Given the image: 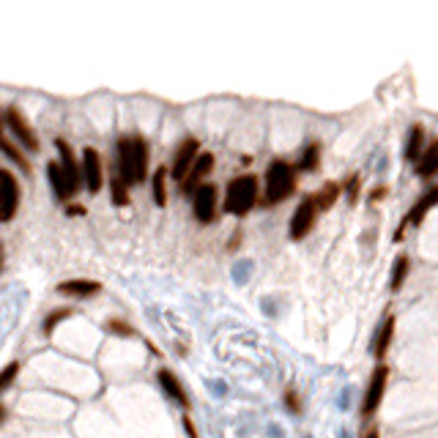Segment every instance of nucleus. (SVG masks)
Instances as JSON below:
<instances>
[{"mask_svg": "<svg viewBox=\"0 0 438 438\" xmlns=\"http://www.w3.org/2000/svg\"><path fill=\"white\" fill-rule=\"evenodd\" d=\"M115 173L129 184H143L151 176V148L143 135H121L115 143Z\"/></svg>", "mask_w": 438, "mask_h": 438, "instance_id": "f257e3e1", "label": "nucleus"}, {"mask_svg": "<svg viewBox=\"0 0 438 438\" xmlns=\"http://www.w3.org/2000/svg\"><path fill=\"white\" fill-rule=\"evenodd\" d=\"M299 184V170L288 159H271L266 173H263V192H260V206L263 209H277L282 206Z\"/></svg>", "mask_w": 438, "mask_h": 438, "instance_id": "f03ea898", "label": "nucleus"}, {"mask_svg": "<svg viewBox=\"0 0 438 438\" xmlns=\"http://www.w3.org/2000/svg\"><path fill=\"white\" fill-rule=\"evenodd\" d=\"M260 181L252 173L233 176L224 184V198H222V211L235 219H244L255 206H260Z\"/></svg>", "mask_w": 438, "mask_h": 438, "instance_id": "7ed1b4c3", "label": "nucleus"}, {"mask_svg": "<svg viewBox=\"0 0 438 438\" xmlns=\"http://www.w3.org/2000/svg\"><path fill=\"white\" fill-rule=\"evenodd\" d=\"M318 217H321V209H318V203H315V195H304V198L296 203L293 214H290L288 238H290V241H304V238L315 230Z\"/></svg>", "mask_w": 438, "mask_h": 438, "instance_id": "20e7f679", "label": "nucleus"}, {"mask_svg": "<svg viewBox=\"0 0 438 438\" xmlns=\"http://www.w3.org/2000/svg\"><path fill=\"white\" fill-rule=\"evenodd\" d=\"M387 387H389V367L387 365H376L370 381H367V389L362 395V417L365 419H373L378 417L381 406H384V397H387Z\"/></svg>", "mask_w": 438, "mask_h": 438, "instance_id": "39448f33", "label": "nucleus"}, {"mask_svg": "<svg viewBox=\"0 0 438 438\" xmlns=\"http://www.w3.org/2000/svg\"><path fill=\"white\" fill-rule=\"evenodd\" d=\"M436 206H438V184H430V187H428V189H425V192L414 200V206L408 209V214L403 217V222L397 224V230H395V241L400 244V241H403V235H406V230L419 227Z\"/></svg>", "mask_w": 438, "mask_h": 438, "instance_id": "423d86ee", "label": "nucleus"}, {"mask_svg": "<svg viewBox=\"0 0 438 438\" xmlns=\"http://www.w3.org/2000/svg\"><path fill=\"white\" fill-rule=\"evenodd\" d=\"M222 211V198L219 187L214 181H206L195 195H192V214L200 224H214Z\"/></svg>", "mask_w": 438, "mask_h": 438, "instance_id": "0eeeda50", "label": "nucleus"}, {"mask_svg": "<svg viewBox=\"0 0 438 438\" xmlns=\"http://www.w3.org/2000/svg\"><path fill=\"white\" fill-rule=\"evenodd\" d=\"M200 154H203V146H200L198 137H184L178 143V148L173 154V162H170V178L178 181V187L184 184V178L189 176V170H192V165L198 162Z\"/></svg>", "mask_w": 438, "mask_h": 438, "instance_id": "6e6552de", "label": "nucleus"}, {"mask_svg": "<svg viewBox=\"0 0 438 438\" xmlns=\"http://www.w3.org/2000/svg\"><path fill=\"white\" fill-rule=\"evenodd\" d=\"M19 211V181L8 168H0V224H8Z\"/></svg>", "mask_w": 438, "mask_h": 438, "instance_id": "1a4fd4ad", "label": "nucleus"}, {"mask_svg": "<svg viewBox=\"0 0 438 438\" xmlns=\"http://www.w3.org/2000/svg\"><path fill=\"white\" fill-rule=\"evenodd\" d=\"M5 126L14 132L16 143H19L25 151H38V135L33 132L30 121L22 115L19 107H8V110H5Z\"/></svg>", "mask_w": 438, "mask_h": 438, "instance_id": "9d476101", "label": "nucleus"}, {"mask_svg": "<svg viewBox=\"0 0 438 438\" xmlns=\"http://www.w3.org/2000/svg\"><path fill=\"white\" fill-rule=\"evenodd\" d=\"M80 165H82V184L88 187V192L96 195V192L104 187V162H102V154H99L96 148L85 146Z\"/></svg>", "mask_w": 438, "mask_h": 438, "instance_id": "9b49d317", "label": "nucleus"}, {"mask_svg": "<svg viewBox=\"0 0 438 438\" xmlns=\"http://www.w3.org/2000/svg\"><path fill=\"white\" fill-rule=\"evenodd\" d=\"M214 165H217V157L211 154V151H203L200 157H198V162L192 165V170H189V176L184 178V184H181V192L184 195H195L206 181H209V176L214 173Z\"/></svg>", "mask_w": 438, "mask_h": 438, "instance_id": "f8f14e48", "label": "nucleus"}, {"mask_svg": "<svg viewBox=\"0 0 438 438\" xmlns=\"http://www.w3.org/2000/svg\"><path fill=\"white\" fill-rule=\"evenodd\" d=\"M55 148H58V162H60V168H63L66 178H69V187H71V192L77 195V192H80V187H85V184H82V165H80V159L74 157L71 146H69L63 137H58V140H55Z\"/></svg>", "mask_w": 438, "mask_h": 438, "instance_id": "ddd939ff", "label": "nucleus"}, {"mask_svg": "<svg viewBox=\"0 0 438 438\" xmlns=\"http://www.w3.org/2000/svg\"><path fill=\"white\" fill-rule=\"evenodd\" d=\"M395 334H397V318H395V315H387L384 323H381L378 332H376V340H373V359H376L378 365H384V359H387L392 343H395Z\"/></svg>", "mask_w": 438, "mask_h": 438, "instance_id": "4468645a", "label": "nucleus"}, {"mask_svg": "<svg viewBox=\"0 0 438 438\" xmlns=\"http://www.w3.org/2000/svg\"><path fill=\"white\" fill-rule=\"evenodd\" d=\"M157 381H159V389L173 400V403H178L181 408H189V395H187V389H184V384L178 381V376L173 373V370H168V367H162L159 373H157Z\"/></svg>", "mask_w": 438, "mask_h": 438, "instance_id": "2eb2a0df", "label": "nucleus"}, {"mask_svg": "<svg viewBox=\"0 0 438 438\" xmlns=\"http://www.w3.org/2000/svg\"><path fill=\"white\" fill-rule=\"evenodd\" d=\"M47 178H49V187H52L55 198L69 206V200L74 198V192H71V187H69V178H66L60 162H49V165H47Z\"/></svg>", "mask_w": 438, "mask_h": 438, "instance_id": "dca6fc26", "label": "nucleus"}, {"mask_svg": "<svg viewBox=\"0 0 438 438\" xmlns=\"http://www.w3.org/2000/svg\"><path fill=\"white\" fill-rule=\"evenodd\" d=\"M99 290H102V282L96 279H66L58 285V293L71 299H88V296H96Z\"/></svg>", "mask_w": 438, "mask_h": 438, "instance_id": "f3484780", "label": "nucleus"}, {"mask_svg": "<svg viewBox=\"0 0 438 438\" xmlns=\"http://www.w3.org/2000/svg\"><path fill=\"white\" fill-rule=\"evenodd\" d=\"M414 173H417L419 178H425V181H430V178L438 176V137L428 143V148L422 151L419 162L414 165Z\"/></svg>", "mask_w": 438, "mask_h": 438, "instance_id": "a211bd4d", "label": "nucleus"}, {"mask_svg": "<svg viewBox=\"0 0 438 438\" xmlns=\"http://www.w3.org/2000/svg\"><path fill=\"white\" fill-rule=\"evenodd\" d=\"M425 148H428V143H425V126H422V124H414V126L408 129V137H406V148H403V157H406V162L417 165Z\"/></svg>", "mask_w": 438, "mask_h": 438, "instance_id": "6ab92c4d", "label": "nucleus"}, {"mask_svg": "<svg viewBox=\"0 0 438 438\" xmlns=\"http://www.w3.org/2000/svg\"><path fill=\"white\" fill-rule=\"evenodd\" d=\"M408 274H411V257L406 252H400L392 263V271H389V290L400 293V288L408 282Z\"/></svg>", "mask_w": 438, "mask_h": 438, "instance_id": "aec40b11", "label": "nucleus"}, {"mask_svg": "<svg viewBox=\"0 0 438 438\" xmlns=\"http://www.w3.org/2000/svg\"><path fill=\"white\" fill-rule=\"evenodd\" d=\"M168 178H170V168H157L151 173V195H154V203L162 209L168 206Z\"/></svg>", "mask_w": 438, "mask_h": 438, "instance_id": "412c9836", "label": "nucleus"}, {"mask_svg": "<svg viewBox=\"0 0 438 438\" xmlns=\"http://www.w3.org/2000/svg\"><path fill=\"white\" fill-rule=\"evenodd\" d=\"M315 195V203H318V209H321V214L323 211H329V209H334V203L340 200V195H343V187L337 184V181H326L318 192H312Z\"/></svg>", "mask_w": 438, "mask_h": 438, "instance_id": "4be33fe9", "label": "nucleus"}, {"mask_svg": "<svg viewBox=\"0 0 438 438\" xmlns=\"http://www.w3.org/2000/svg\"><path fill=\"white\" fill-rule=\"evenodd\" d=\"M318 168H321V143L315 140V143L304 146L301 159L296 162V170H299V173H315Z\"/></svg>", "mask_w": 438, "mask_h": 438, "instance_id": "5701e85b", "label": "nucleus"}, {"mask_svg": "<svg viewBox=\"0 0 438 438\" xmlns=\"http://www.w3.org/2000/svg\"><path fill=\"white\" fill-rule=\"evenodd\" d=\"M129 184L118 176V173H113L110 176V195H113V203L115 206H129Z\"/></svg>", "mask_w": 438, "mask_h": 438, "instance_id": "b1692460", "label": "nucleus"}, {"mask_svg": "<svg viewBox=\"0 0 438 438\" xmlns=\"http://www.w3.org/2000/svg\"><path fill=\"white\" fill-rule=\"evenodd\" d=\"M71 315H74V310H71V307L52 310V312L44 318V326H41V332H44V334H52V332L58 329V323H60V321H66V318H71Z\"/></svg>", "mask_w": 438, "mask_h": 438, "instance_id": "393cba45", "label": "nucleus"}, {"mask_svg": "<svg viewBox=\"0 0 438 438\" xmlns=\"http://www.w3.org/2000/svg\"><path fill=\"white\" fill-rule=\"evenodd\" d=\"M16 376H19V362H8V365L0 370V395L16 381Z\"/></svg>", "mask_w": 438, "mask_h": 438, "instance_id": "a878e982", "label": "nucleus"}, {"mask_svg": "<svg viewBox=\"0 0 438 438\" xmlns=\"http://www.w3.org/2000/svg\"><path fill=\"white\" fill-rule=\"evenodd\" d=\"M104 329H107L110 334H121V337H132V334H135L132 323H126V321H121V318H110V321L104 323Z\"/></svg>", "mask_w": 438, "mask_h": 438, "instance_id": "bb28decb", "label": "nucleus"}, {"mask_svg": "<svg viewBox=\"0 0 438 438\" xmlns=\"http://www.w3.org/2000/svg\"><path fill=\"white\" fill-rule=\"evenodd\" d=\"M359 189H362V178L354 173V176L345 181V187H343V192H345V198H348V203H351V206H356V200H359Z\"/></svg>", "mask_w": 438, "mask_h": 438, "instance_id": "cd10ccee", "label": "nucleus"}, {"mask_svg": "<svg viewBox=\"0 0 438 438\" xmlns=\"http://www.w3.org/2000/svg\"><path fill=\"white\" fill-rule=\"evenodd\" d=\"M285 406L293 411V414H301V403H299V392L296 389H285Z\"/></svg>", "mask_w": 438, "mask_h": 438, "instance_id": "c85d7f7f", "label": "nucleus"}, {"mask_svg": "<svg viewBox=\"0 0 438 438\" xmlns=\"http://www.w3.org/2000/svg\"><path fill=\"white\" fill-rule=\"evenodd\" d=\"M384 195H387V187H376L373 192H370V200L376 203V200H384Z\"/></svg>", "mask_w": 438, "mask_h": 438, "instance_id": "c756f323", "label": "nucleus"}, {"mask_svg": "<svg viewBox=\"0 0 438 438\" xmlns=\"http://www.w3.org/2000/svg\"><path fill=\"white\" fill-rule=\"evenodd\" d=\"M66 211H69V214H74V217H82V214H85V209H82V206H77V203H69V206H66Z\"/></svg>", "mask_w": 438, "mask_h": 438, "instance_id": "7c9ffc66", "label": "nucleus"}, {"mask_svg": "<svg viewBox=\"0 0 438 438\" xmlns=\"http://www.w3.org/2000/svg\"><path fill=\"white\" fill-rule=\"evenodd\" d=\"M184 428H187L189 438H198V430H195V425H192V419H189V417H184Z\"/></svg>", "mask_w": 438, "mask_h": 438, "instance_id": "2f4dec72", "label": "nucleus"}, {"mask_svg": "<svg viewBox=\"0 0 438 438\" xmlns=\"http://www.w3.org/2000/svg\"><path fill=\"white\" fill-rule=\"evenodd\" d=\"M365 438H381V428H378V425H370L367 433H365Z\"/></svg>", "mask_w": 438, "mask_h": 438, "instance_id": "473e14b6", "label": "nucleus"}, {"mask_svg": "<svg viewBox=\"0 0 438 438\" xmlns=\"http://www.w3.org/2000/svg\"><path fill=\"white\" fill-rule=\"evenodd\" d=\"M8 140H5V132H3V121H0V148H5Z\"/></svg>", "mask_w": 438, "mask_h": 438, "instance_id": "72a5a7b5", "label": "nucleus"}, {"mask_svg": "<svg viewBox=\"0 0 438 438\" xmlns=\"http://www.w3.org/2000/svg\"><path fill=\"white\" fill-rule=\"evenodd\" d=\"M3 422H5V406L0 403V428H3Z\"/></svg>", "mask_w": 438, "mask_h": 438, "instance_id": "f704fd0d", "label": "nucleus"}, {"mask_svg": "<svg viewBox=\"0 0 438 438\" xmlns=\"http://www.w3.org/2000/svg\"><path fill=\"white\" fill-rule=\"evenodd\" d=\"M0 263H3V246H0Z\"/></svg>", "mask_w": 438, "mask_h": 438, "instance_id": "c9c22d12", "label": "nucleus"}]
</instances>
